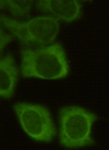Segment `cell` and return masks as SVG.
I'll return each mask as SVG.
<instances>
[{"instance_id":"cell-1","label":"cell","mask_w":109,"mask_h":150,"mask_svg":"<svg viewBox=\"0 0 109 150\" xmlns=\"http://www.w3.org/2000/svg\"><path fill=\"white\" fill-rule=\"evenodd\" d=\"M21 72L25 78H38L43 80H58L70 72L66 52L61 44L29 47L21 52Z\"/></svg>"},{"instance_id":"cell-2","label":"cell","mask_w":109,"mask_h":150,"mask_svg":"<svg viewBox=\"0 0 109 150\" xmlns=\"http://www.w3.org/2000/svg\"><path fill=\"white\" fill-rule=\"evenodd\" d=\"M96 115L75 105L64 106L59 113V138L66 148H81L94 144L92 129Z\"/></svg>"},{"instance_id":"cell-3","label":"cell","mask_w":109,"mask_h":150,"mask_svg":"<svg viewBox=\"0 0 109 150\" xmlns=\"http://www.w3.org/2000/svg\"><path fill=\"white\" fill-rule=\"evenodd\" d=\"M0 24L24 45H49L60 33V23L50 16H41L24 21L0 16Z\"/></svg>"},{"instance_id":"cell-4","label":"cell","mask_w":109,"mask_h":150,"mask_svg":"<svg viewBox=\"0 0 109 150\" xmlns=\"http://www.w3.org/2000/svg\"><path fill=\"white\" fill-rule=\"evenodd\" d=\"M22 129L36 142H50L54 138L56 128L50 112L45 106L27 102L13 105Z\"/></svg>"},{"instance_id":"cell-5","label":"cell","mask_w":109,"mask_h":150,"mask_svg":"<svg viewBox=\"0 0 109 150\" xmlns=\"http://www.w3.org/2000/svg\"><path fill=\"white\" fill-rule=\"evenodd\" d=\"M37 8L58 21L74 22L82 14L79 0H38Z\"/></svg>"},{"instance_id":"cell-6","label":"cell","mask_w":109,"mask_h":150,"mask_svg":"<svg viewBox=\"0 0 109 150\" xmlns=\"http://www.w3.org/2000/svg\"><path fill=\"white\" fill-rule=\"evenodd\" d=\"M19 71L12 55L0 58V98L10 99L15 92Z\"/></svg>"},{"instance_id":"cell-7","label":"cell","mask_w":109,"mask_h":150,"mask_svg":"<svg viewBox=\"0 0 109 150\" xmlns=\"http://www.w3.org/2000/svg\"><path fill=\"white\" fill-rule=\"evenodd\" d=\"M35 0H3L4 7L15 17H25L33 8Z\"/></svg>"},{"instance_id":"cell-8","label":"cell","mask_w":109,"mask_h":150,"mask_svg":"<svg viewBox=\"0 0 109 150\" xmlns=\"http://www.w3.org/2000/svg\"><path fill=\"white\" fill-rule=\"evenodd\" d=\"M11 38H11L10 34L7 33L2 28H0V55L6 48V46L11 42Z\"/></svg>"},{"instance_id":"cell-9","label":"cell","mask_w":109,"mask_h":150,"mask_svg":"<svg viewBox=\"0 0 109 150\" xmlns=\"http://www.w3.org/2000/svg\"><path fill=\"white\" fill-rule=\"evenodd\" d=\"M4 8V4H3V0H0V9Z\"/></svg>"},{"instance_id":"cell-10","label":"cell","mask_w":109,"mask_h":150,"mask_svg":"<svg viewBox=\"0 0 109 150\" xmlns=\"http://www.w3.org/2000/svg\"><path fill=\"white\" fill-rule=\"evenodd\" d=\"M84 1H86V0H84Z\"/></svg>"}]
</instances>
